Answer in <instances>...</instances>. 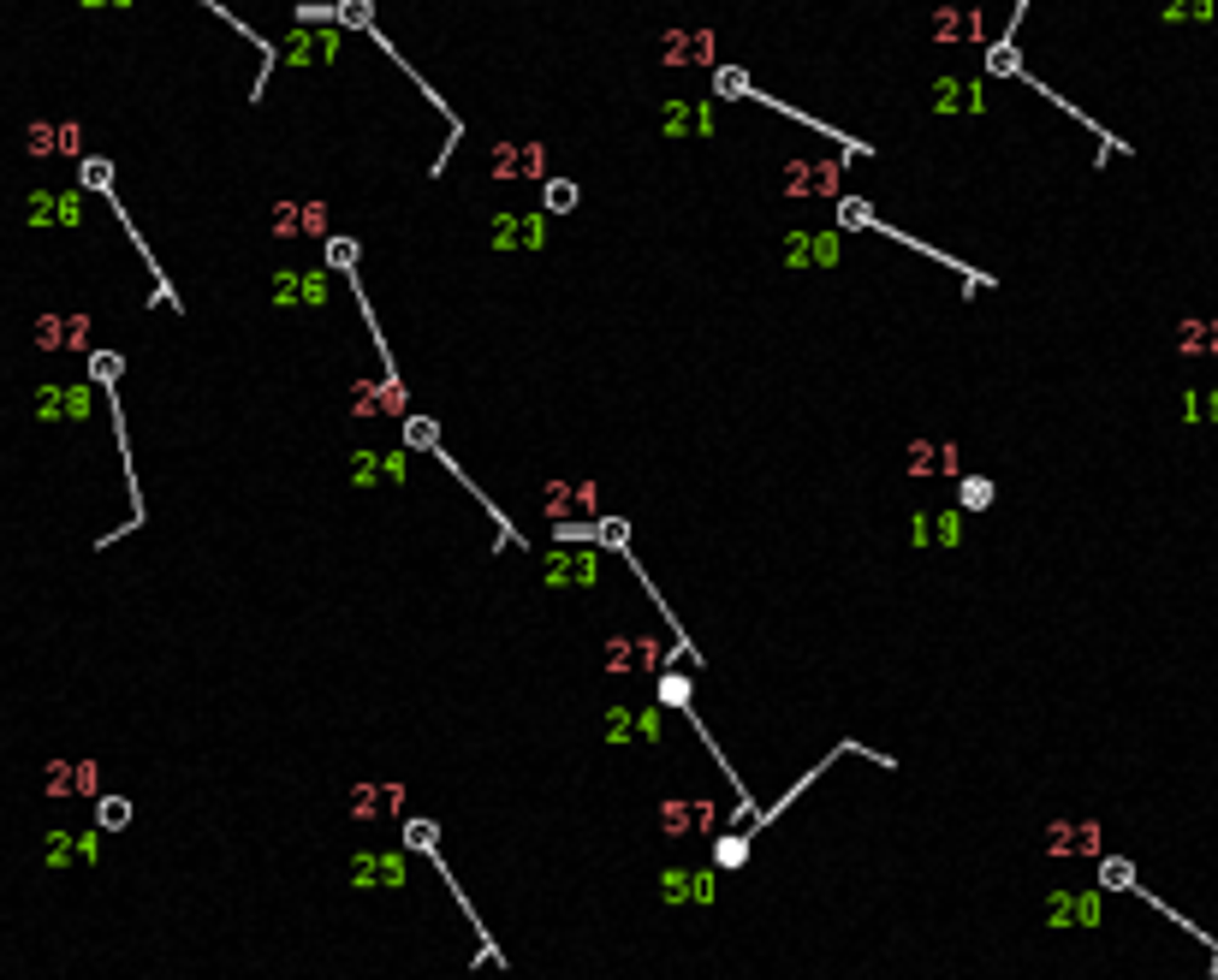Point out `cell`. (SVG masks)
Wrapping results in <instances>:
<instances>
[{"instance_id": "1", "label": "cell", "mask_w": 1218, "mask_h": 980, "mask_svg": "<svg viewBox=\"0 0 1218 980\" xmlns=\"http://www.w3.org/2000/svg\"><path fill=\"white\" fill-rule=\"evenodd\" d=\"M542 505H547V517H553L559 541H565V535H583V530H588L583 517H594V482H553V488L542 493Z\"/></svg>"}, {"instance_id": "2", "label": "cell", "mask_w": 1218, "mask_h": 980, "mask_svg": "<svg viewBox=\"0 0 1218 980\" xmlns=\"http://www.w3.org/2000/svg\"><path fill=\"white\" fill-rule=\"evenodd\" d=\"M714 826H719V802H702V796L660 802V832L666 838H696V832H714Z\"/></svg>"}, {"instance_id": "3", "label": "cell", "mask_w": 1218, "mask_h": 980, "mask_svg": "<svg viewBox=\"0 0 1218 980\" xmlns=\"http://www.w3.org/2000/svg\"><path fill=\"white\" fill-rule=\"evenodd\" d=\"M405 879H411V862L393 856V850H357V856H351V885H357V891H369V885L399 891Z\"/></svg>"}, {"instance_id": "4", "label": "cell", "mask_w": 1218, "mask_h": 980, "mask_svg": "<svg viewBox=\"0 0 1218 980\" xmlns=\"http://www.w3.org/2000/svg\"><path fill=\"white\" fill-rule=\"evenodd\" d=\"M666 642L660 636H613L606 642V671H660Z\"/></svg>"}, {"instance_id": "5", "label": "cell", "mask_w": 1218, "mask_h": 980, "mask_svg": "<svg viewBox=\"0 0 1218 980\" xmlns=\"http://www.w3.org/2000/svg\"><path fill=\"white\" fill-rule=\"evenodd\" d=\"M1040 921L1046 927H1094L1100 921V897L1094 891H1052L1040 903Z\"/></svg>"}, {"instance_id": "6", "label": "cell", "mask_w": 1218, "mask_h": 980, "mask_svg": "<svg viewBox=\"0 0 1218 980\" xmlns=\"http://www.w3.org/2000/svg\"><path fill=\"white\" fill-rule=\"evenodd\" d=\"M1040 850L1046 856H1094L1100 850V826L1094 820H1052L1040 832Z\"/></svg>"}, {"instance_id": "7", "label": "cell", "mask_w": 1218, "mask_h": 980, "mask_svg": "<svg viewBox=\"0 0 1218 980\" xmlns=\"http://www.w3.org/2000/svg\"><path fill=\"white\" fill-rule=\"evenodd\" d=\"M660 903H714V873L708 868H666L660 873Z\"/></svg>"}, {"instance_id": "8", "label": "cell", "mask_w": 1218, "mask_h": 980, "mask_svg": "<svg viewBox=\"0 0 1218 980\" xmlns=\"http://www.w3.org/2000/svg\"><path fill=\"white\" fill-rule=\"evenodd\" d=\"M274 233L280 238H322L327 233V202H280L274 208Z\"/></svg>"}, {"instance_id": "9", "label": "cell", "mask_w": 1218, "mask_h": 980, "mask_svg": "<svg viewBox=\"0 0 1218 980\" xmlns=\"http://www.w3.org/2000/svg\"><path fill=\"white\" fill-rule=\"evenodd\" d=\"M654 737H660V707H648V713H636V707H613V713H606V743L631 748V743H654Z\"/></svg>"}, {"instance_id": "10", "label": "cell", "mask_w": 1218, "mask_h": 980, "mask_svg": "<svg viewBox=\"0 0 1218 980\" xmlns=\"http://www.w3.org/2000/svg\"><path fill=\"white\" fill-rule=\"evenodd\" d=\"M660 60L666 65H708L714 60V36L708 30H666L660 36Z\"/></svg>"}, {"instance_id": "11", "label": "cell", "mask_w": 1218, "mask_h": 980, "mask_svg": "<svg viewBox=\"0 0 1218 980\" xmlns=\"http://www.w3.org/2000/svg\"><path fill=\"white\" fill-rule=\"evenodd\" d=\"M660 125H666V137H714V107L708 102H666V113H660Z\"/></svg>"}, {"instance_id": "12", "label": "cell", "mask_w": 1218, "mask_h": 980, "mask_svg": "<svg viewBox=\"0 0 1218 980\" xmlns=\"http://www.w3.org/2000/svg\"><path fill=\"white\" fill-rule=\"evenodd\" d=\"M42 790H48V796H71V790L90 796V790H96V761H54V767L42 773Z\"/></svg>"}, {"instance_id": "13", "label": "cell", "mask_w": 1218, "mask_h": 980, "mask_svg": "<svg viewBox=\"0 0 1218 980\" xmlns=\"http://www.w3.org/2000/svg\"><path fill=\"white\" fill-rule=\"evenodd\" d=\"M785 185H791V196H826V191H839V167L832 161H791Z\"/></svg>"}, {"instance_id": "14", "label": "cell", "mask_w": 1218, "mask_h": 980, "mask_svg": "<svg viewBox=\"0 0 1218 980\" xmlns=\"http://www.w3.org/2000/svg\"><path fill=\"white\" fill-rule=\"evenodd\" d=\"M785 262L791 268H832V262H839V238H826V233H791Z\"/></svg>"}, {"instance_id": "15", "label": "cell", "mask_w": 1218, "mask_h": 980, "mask_svg": "<svg viewBox=\"0 0 1218 980\" xmlns=\"http://www.w3.org/2000/svg\"><path fill=\"white\" fill-rule=\"evenodd\" d=\"M903 470L909 476H928V470H957V446L951 440H909V451H903Z\"/></svg>"}, {"instance_id": "16", "label": "cell", "mask_w": 1218, "mask_h": 980, "mask_svg": "<svg viewBox=\"0 0 1218 980\" xmlns=\"http://www.w3.org/2000/svg\"><path fill=\"white\" fill-rule=\"evenodd\" d=\"M399 405H405L399 381H357V387H351V410H357V416H393Z\"/></svg>"}, {"instance_id": "17", "label": "cell", "mask_w": 1218, "mask_h": 980, "mask_svg": "<svg viewBox=\"0 0 1218 980\" xmlns=\"http://www.w3.org/2000/svg\"><path fill=\"white\" fill-rule=\"evenodd\" d=\"M488 167H494V179H536L542 173V143H523V149L500 143Z\"/></svg>"}, {"instance_id": "18", "label": "cell", "mask_w": 1218, "mask_h": 980, "mask_svg": "<svg viewBox=\"0 0 1218 980\" xmlns=\"http://www.w3.org/2000/svg\"><path fill=\"white\" fill-rule=\"evenodd\" d=\"M274 297L280 304H327V274H280Z\"/></svg>"}, {"instance_id": "19", "label": "cell", "mask_w": 1218, "mask_h": 980, "mask_svg": "<svg viewBox=\"0 0 1218 980\" xmlns=\"http://www.w3.org/2000/svg\"><path fill=\"white\" fill-rule=\"evenodd\" d=\"M547 582H553V588H565V582H571V588H588V582H594V559H588V553H571V559L559 553V559H547Z\"/></svg>"}, {"instance_id": "20", "label": "cell", "mask_w": 1218, "mask_h": 980, "mask_svg": "<svg viewBox=\"0 0 1218 980\" xmlns=\"http://www.w3.org/2000/svg\"><path fill=\"white\" fill-rule=\"evenodd\" d=\"M30 149L36 155H71V149H78V125H36Z\"/></svg>"}, {"instance_id": "21", "label": "cell", "mask_w": 1218, "mask_h": 980, "mask_svg": "<svg viewBox=\"0 0 1218 980\" xmlns=\"http://www.w3.org/2000/svg\"><path fill=\"white\" fill-rule=\"evenodd\" d=\"M380 802H399V785H357V790H351V814H357V820L387 814Z\"/></svg>"}, {"instance_id": "22", "label": "cell", "mask_w": 1218, "mask_h": 980, "mask_svg": "<svg viewBox=\"0 0 1218 980\" xmlns=\"http://www.w3.org/2000/svg\"><path fill=\"white\" fill-rule=\"evenodd\" d=\"M934 36H945V42H969V36H980V13L951 7V13H939V19H934Z\"/></svg>"}, {"instance_id": "23", "label": "cell", "mask_w": 1218, "mask_h": 980, "mask_svg": "<svg viewBox=\"0 0 1218 980\" xmlns=\"http://www.w3.org/2000/svg\"><path fill=\"white\" fill-rule=\"evenodd\" d=\"M690 696H696V684H690V671H666V677H660V702H666V707H683V702H690Z\"/></svg>"}, {"instance_id": "24", "label": "cell", "mask_w": 1218, "mask_h": 980, "mask_svg": "<svg viewBox=\"0 0 1218 980\" xmlns=\"http://www.w3.org/2000/svg\"><path fill=\"white\" fill-rule=\"evenodd\" d=\"M939 107L975 113V107H980V90H975V84H939Z\"/></svg>"}, {"instance_id": "25", "label": "cell", "mask_w": 1218, "mask_h": 980, "mask_svg": "<svg viewBox=\"0 0 1218 980\" xmlns=\"http://www.w3.org/2000/svg\"><path fill=\"white\" fill-rule=\"evenodd\" d=\"M42 345H84V321H42Z\"/></svg>"}, {"instance_id": "26", "label": "cell", "mask_w": 1218, "mask_h": 980, "mask_svg": "<svg viewBox=\"0 0 1218 980\" xmlns=\"http://www.w3.org/2000/svg\"><path fill=\"white\" fill-rule=\"evenodd\" d=\"M96 820L108 826V832H119V826L131 820V802H125V796H102V802H96Z\"/></svg>"}, {"instance_id": "27", "label": "cell", "mask_w": 1218, "mask_h": 980, "mask_svg": "<svg viewBox=\"0 0 1218 980\" xmlns=\"http://www.w3.org/2000/svg\"><path fill=\"white\" fill-rule=\"evenodd\" d=\"M1183 351H1195V357L1218 351V327H1183Z\"/></svg>"}, {"instance_id": "28", "label": "cell", "mask_w": 1218, "mask_h": 980, "mask_svg": "<svg viewBox=\"0 0 1218 980\" xmlns=\"http://www.w3.org/2000/svg\"><path fill=\"white\" fill-rule=\"evenodd\" d=\"M405 440H411V446H434V422H428V416H411V422H405Z\"/></svg>"}, {"instance_id": "29", "label": "cell", "mask_w": 1218, "mask_h": 980, "mask_svg": "<svg viewBox=\"0 0 1218 980\" xmlns=\"http://www.w3.org/2000/svg\"><path fill=\"white\" fill-rule=\"evenodd\" d=\"M719 868H737L743 862V838H719V856H714Z\"/></svg>"}, {"instance_id": "30", "label": "cell", "mask_w": 1218, "mask_h": 980, "mask_svg": "<svg viewBox=\"0 0 1218 980\" xmlns=\"http://www.w3.org/2000/svg\"><path fill=\"white\" fill-rule=\"evenodd\" d=\"M577 202V185H547V208H571Z\"/></svg>"}, {"instance_id": "31", "label": "cell", "mask_w": 1218, "mask_h": 980, "mask_svg": "<svg viewBox=\"0 0 1218 980\" xmlns=\"http://www.w3.org/2000/svg\"><path fill=\"white\" fill-rule=\"evenodd\" d=\"M986 499H993V488H986V482H963V505H986Z\"/></svg>"}, {"instance_id": "32", "label": "cell", "mask_w": 1218, "mask_h": 980, "mask_svg": "<svg viewBox=\"0 0 1218 980\" xmlns=\"http://www.w3.org/2000/svg\"><path fill=\"white\" fill-rule=\"evenodd\" d=\"M1106 885H1129V868L1123 862H1106Z\"/></svg>"}]
</instances>
